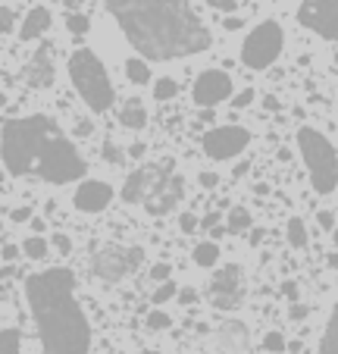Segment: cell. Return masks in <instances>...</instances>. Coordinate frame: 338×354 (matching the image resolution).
Wrapping results in <instances>:
<instances>
[{"mask_svg":"<svg viewBox=\"0 0 338 354\" xmlns=\"http://www.w3.org/2000/svg\"><path fill=\"white\" fill-rule=\"evenodd\" d=\"M106 10L147 60H179L210 47V28L188 0H106Z\"/></svg>","mask_w":338,"mask_h":354,"instance_id":"6da1fadb","label":"cell"},{"mask_svg":"<svg viewBox=\"0 0 338 354\" xmlns=\"http://www.w3.org/2000/svg\"><path fill=\"white\" fill-rule=\"evenodd\" d=\"M26 298L38 326L44 354H88L91 323L75 301V276L66 267H50L26 279Z\"/></svg>","mask_w":338,"mask_h":354,"instance_id":"7a4b0ae2","label":"cell"},{"mask_svg":"<svg viewBox=\"0 0 338 354\" xmlns=\"http://www.w3.org/2000/svg\"><path fill=\"white\" fill-rule=\"evenodd\" d=\"M60 132L50 116H22L3 122V167L10 176H35L47 141Z\"/></svg>","mask_w":338,"mask_h":354,"instance_id":"3957f363","label":"cell"},{"mask_svg":"<svg viewBox=\"0 0 338 354\" xmlns=\"http://www.w3.org/2000/svg\"><path fill=\"white\" fill-rule=\"evenodd\" d=\"M69 79L79 97L85 100L91 113H106L113 104V82L106 75V66L91 47H79L69 57Z\"/></svg>","mask_w":338,"mask_h":354,"instance_id":"277c9868","label":"cell"},{"mask_svg":"<svg viewBox=\"0 0 338 354\" xmlns=\"http://www.w3.org/2000/svg\"><path fill=\"white\" fill-rule=\"evenodd\" d=\"M298 151L304 157V167L310 173V185L317 194H332L338 188V154L335 145L323 132L310 126L298 129Z\"/></svg>","mask_w":338,"mask_h":354,"instance_id":"5b68a950","label":"cell"},{"mask_svg":"<svg viewBox=\"0 0 338 354\" xmlns=\"http://www.w3.org/2000/svg\"><path fill=\"white\" fill-rule=\"evenodd\" d=\"M85 169L88 167H85V160H82V154L75 151V145L63 132H57L50 141H47L35 176H41V179L50 182V185H66V182L82 179Z\"/></svg>","mask_w":338,"mask_h":354,"instance_id":"8992f818","label":"cell"},{"mask_svg":"<svg viewBox=\"0 0 338 354\" xmlns=\"http://www.w3.org/2000/svg\"><path fill=\"white\" fill-rule=\"evenodd\" d=\"M282 47H285V32H282V26L266 19V22H260L257 28L247 32L245 44H241V63H245L247 69H270L272 63L279 60Z\"/></svg>","mask_w":338,"mask_h":354,"instance_id":"52a82bcc","label":"cell"},{"mask_svg":"<svg viewBox=\"0 0 338 354\" xmlns=\"http://www.w3.org/2000/svg\"><path fill=\"white\" fill-rule=\"evenodd\" d=\"M144 261V251L141 248H126V245H104L97 254L91 257V270L97 279L106 282H120L126 276H132L135 270Z\"/></svg>","mask_w":338,"mask_h":354,"instance_id":"ba28073f","label":"cell"},{"mask_svg":"<svg viewBox=\"0 0 338 354\" xmlns=\"http://www.w3.org/2000/svg\"><path fill=\"white\" fill-rule=\"evenodd\" d=\"M169 176H173V160L147 163V167L135 169V173H129L126 185H122V201H129V204H147L169 182Z\"/></svg>","mask_w":338,"mask_h":354,"instance_id":"9c48e42d","label":"cell"},{"mask_svg":"<svg viewBox=\"0 0 338 354\" xmlns=\"http://www.w3.org/2000/svg\"><path fill=\"white\" fill-rule=\"evenodd\" d=\"M247 145H251V132L241 126H216L200 138V147L210 160H232Z\"/></svg>","mask_w":338,"mask_h":354,"instance_id":"30bf717a","label":"cell"},{"mask_svg":"<svg viewBox=\"0 0 338 354\" xmlns=\"http://www.w3.org/2000/svg\"><path fill=\"white\" fill-rule=\"evenodd\" d=\"M298 19L313 35L338 44V0H301Z\"/></svg>","mask_w":338,"mask_h":354,"instance_id":"8fae6325","label":"cell"},{"mask_svg":"<svg viewBox=\"0 0 338 354\" xmlns=\"http://www.w3.org/2000/svg\"><path fill=\"white\" fill-rule=\"evenodd\" d=\"M191 97H194V104H200V107H216L223 100L235 97L232 75L223 73V69H204L191 85Z\"/></svg>","mask_w":338,"mask_h":354,"instance_id":"7c38bea8","label":"cell"},{"mask_svg":"<svg viewBox=\"0 0 338 354\" xmlns=\"http://www.w3.org/2000/svg\"><path fill=\"white\" fill-rule=\"evenodd\" d=\"M245 298V286H241V267L229 263V267L216 270V276L210 279V301L219 310H235Z\"/></svg>","mask_w":338,"mask_h":354,"instance_id":"4fadbf2b","label":"cell"},{"mask_svg":"<svg viewBox=\"0 0 338 354\" xmlns=\"http://www.w3.org/2000/svg\"><path fill=\"white\" fill-rule=\"evenodd\" d=\"M110 201H113V185H106L100 179H85L73 194L75 210H82V214H100V210L110 207Z\"/></svg>","mask_w":338,"mask_h":354,"instance_id":"5bb4252c","label":"cell"},{"mask_svg":"<svg viewBox=\"0 0 338 354\" xmlns=\"http://www.w3.org/2000/svg\"><path fill=\"white\" fill-rule=\"evenodd\" d=\"M213 345L225 354H247V348H251V333H247L245 323L225 320L223 326H216V333H213Z\"/></svg>","mask_w":338,"mask_h":354,"instance_id":"9a60e30c","label":"cell"},{"mask_svg":"<svg viewBox=\"0 0 338 354\" xmlns=\"http://www.w3.org/2000/svg\"><path fill=\"white\" fill-rule=\"evenodd\" d=\"M182 198H185V179H182V176H169V182L147 201L144 210L151 216H166L169 210H176V204H179Z\"/></svg>","mask_w":338,"mask_h":354,"instance_id":"2e32d148","label":"cell"},{"mask_svg":"<svg viewBox=\"0 0 338 354\" xmlns=\"http://www.w3.org/2000/svg\"><path fill=\"white\" fill-rule=\"evenodd\" d=\"M22 79H26L32 88H50L53 85V60H50V54H47V50H38V54L26 63Z\"/></svg>","mask_w":338,"mask_h":354,"instance_id":"e0dca14e","label":"cell"},{"mask_svg":"<svg viewBox=\"0 0 338 354\" xmlns=\"http://www.w3.org/2000/svg\"><path fill=\"white\" fill-rule=\"evenodd\" d=\"M53 26V16L47 7H32L22 19V28H19V38L22 41H38L47 35V28Z\"/></svg>","mask_w":338,"mask_h":354,"instance_id":"ac0fdd59","label":"cell"},{"mask_svg":"<svg viewBox=\"0 0 338 354\" xmlns=\"http://www.w3.org/2000/svg\"><path fill=\"white\" fill-rule=\"evenodd\" d=\"M120 122L126 129H144L147 122V107L141 104V97H129L120 107Z\"/></svg>","mask_w":338,"mask_h":354,"instance_id":"d6986e66","label":"cell"},{"mask_svg":"<svg viewBox=\"0 0 338 354\" xmlns=\"http://www.w3.org/2000/svg\"><path fill=\"white\" fill-rule=\"evenodd\" d=\"M225 229H229V232H247V229H254V216H251V210L247 207H232L229 210V216H225Z\"/></svg>","mask_w":338,"mask_h":354,"instance_id":"ffe728a7","label":"cell"},{"mask_svg":"<svg viewBox=\"0 0 338 354\" xmlns=\"http://www.w3.org/2000/svg\"><path fill=\"white\" fill-rule=\"evenodd\" d=\"M319 354H338V304L332 308L329 323H326V333H323V345H319Z\"/></svg>","mask_w":338,"mask_h":354,"instance_id":"44dd1931","label":"cell"},{"mask_svg":"<svg viewBox=\"0 0 338 354\" xmlns=\"http://www.w3.org/2000/svg\"><path fill=\"white\" fill-rule=\"evenodd\" d=\"M194 263H198V267H204V270L216 267V263H219V245H216V241H200V245L194 248Z\"/></svg>","mask_w":338,"mask_h":354,"instance_id":"7402d4cb","label":"cell"},{"mask_svg":"<svg viewBox=\"0 0 338 354\" xmlns=\"http://www.w3.org/2000/svg\"><path fill=\"white\" fill-rule=\"evenodd\" d=\"M126 75L132 85H147L151 82V66H147L141 57H129L126 60Z\"/></svg>","mask_w":338,"mask_h":354,"instance_id":"603a6c76","label":"cell"},{"mask_svg":"<svg viewBox=\"0 0 338 354\" xmlns=\"http://www.w3.org/2000/svg\"><path fill=\"white\" fill-rule=\"evenodd\" d=\"M47 251H50V241L41 239V235H28V239L22 241V254H26L28 261H44Z\"/></svg>","mask_w":338,"mask_h":354,"instance_id":"cb8c5ba5","label":"cell"},{"mask_svg":"<svg viewBox=\"0 0 338 354\" xmlns=\"http://www.w3.org/2000/svg\"><path fill=\"white\" fill-rule=\"evenodd\" d=\"M285 239L292 241V248H307V226L301 216H292L285 226Z\"/></svg>","mask_w":338,"mask_h":354,"instance_id":"d4e9b609","label":"cell"},{"mask_svg":"<svg viewBox=\"0 0 338 354\" xmlns=\"http://www.w3.org/2000/svg\"><path fill=\"white\" fill-rule=\"evenodd\" d=\"M19 348H22L19 329L3 326V333H0V354H19Z\"/></svg>","mask_w":338,"mask_h":354,"instance_id":"484cf974","label":"cell"},{"mask_svg":"<svg viewBox=\"0 0 338 354\" xmlns=\"http://www.w3.org/2000/svg\"><path fill=\"white\" fill-rule=\"evenodd\" d=\"M176 94H179V82H176V79L163 75V79L153 82V97H157V100H173Z\"/></svg>","mask_w":338,"mask_h":354,"instance_id":"4316f807","label":"cell"},{"mask_svg":"<svg viewBox=\"0 0 338 354\" xmlns=\"http://www.w3.org/2000/svg\"><path fill=\"white\" fill-rule=\"evenodd\" d=\"M173 298H179V286H176V279H169V282H160L151 301L153 304H166V301H173Z\"/></svg>","mask_w":338,"mask_h":354,"instance_id":"83f0119b","label":"cell"},{"mask_svg":"<svg viewBox=\"0 0 338 354\" xmlns=\"http://www.w3.org/2000/svg\"><path fill=\"white\" fill-rule=\"evenodd\" d=\"M263 348H266L270 354H282V351L288 348V342H285V335L279 333V329H270V333L263 335Z\"/></svg>","mask_w":338,"mask_h":354,"instance_id":"f1b7e54d","label":"cell"},{"mask_svg":"<svg viewBox=\"0 0 338 354\" xmlns=\"http://www.w3.org/2000/svg\"><path fill=\"white\" fill-rule=\"evenodd\" d=\"M173 326V320H169V314H166V310H151V314H147V329H151V333H163V329H169Z\"/></svg>","mask_w":338,"mask_h":354,"instance_id":"f546056e","label":"cell"},{"mask_svg":"<svg viewBox=\"0 0 338 354\" xmlns=\"http://www.w3.org/2000/svg\"><path fill=\"white\" fill-rule=\"evenodd\" d=\"M66 28H69L73 35H85L88 28H91V22H88V16L73 13V16H66Z\"/></svg>","mask_w":338,"mask_h":354,"instance_id":"4dcf8cb0","label":"cell"},{"mask_svg":"<svg viewBox=\"0 0 338 354\" xmlns=\"http://www.w3.org/2000/svg\"><path fill=\"white\" fill-rule=\"evenodd\" d=\"M198 226H200V220H198V216H194V214H188V210L179 216V229H182V232H185V235L198 232Z\"/></svg>","mask_w":338,"mask_h":354,"instance_id":"1f68e13d","label":"cell"},{"mask_svg":"<svg viewBox=\"0 0 338 354\" xmlns=\"http://www.w3.org/2000/svg\"><path fill=\"white\" fill-rule=\"evenodd\" d=\"M254 97H257V91H254V88H241V91H238V94H235V97H232V107H235V110L247 107V104H251Z\"/></svg>","mask_w":338,"mask_h":354,"instance_id":"d6a6232c","label":"cell"},{"mask_svg":"<svg viewBox=\"0 0 338 354\" xmlns=\"http://www.w3.org/2000/svg\"><path fill=\"white\" fill-rule=\"evenodd\" d=\"M104 160L106 163H122V160H126V154H122V151L113 145V141H106V145H104Z\"/></svg>","mask_w":338,"mask_h":354,"instance_id":"836d02e7","label":"cell"},{"mask_svg":"<svg viewBox=\"0 0 338 354\" xmlns=\"http://www.w3.org/2000/svg\"><path fill=\"white\" fill-rule=\"evenodd\" d=\"M210 10H219V13H235L238 10V3L235 0H204Z\"/></svg>","mask_w":338,"mask_h":354,"instance_id":"e575fe53","label":"cell"},{"mask_svg":"<svg viewBox=\"0 0 338 354\" xmlns=\"http://www.w3.org/2000/svg\"><path fill=\"white\" fill-rule=\"evenodd\" d=\"M169 276H173L169 263H153V267H151V279H157V282H169Z\"/></svg>","mask_w":338,"mask_h":354,"instance_id":"d590c367","label":"cell"},{"mask_svg":"<svg viewBox=\"0 0 338 354\" xmlns=\"http://www.w3.org/2000/svg\"><path fill=\"white\" fill-rule=\"evenodd\" d=\"M50 245L57 248L60 254H69V251H73V241H69V235H63V232H57V235H53V241H50Z\"/></svg>","mask_w":338,"mask_h":354,"instance_id":"8d00e7d4","label":"cell"},{"mask_svg":"<svg viewBox=\"0 0 338 354\" xmlns=\"http://www.w3.org/2000/svg\"><path fill=\"white\" fill-rule=\"evenodd\" d=\"M317 223L323 229H332V232H335V214H332V210H317Z\"/></svg>","mask_w":338,"mask_h":354,"instance_id":"74e56055","label":"cell"},{"mask_svg":"<svg viewBox=\"0 0 338 354\" xmlns=\"http://www.w3.org/2000/svg\"><path fill=\"white\" fill-rule=\"evenodd\" d=\"M10 220H13V223H32V207H28V204L16 207L13 214H10Z\"/></svg>","mask_w":338,"mask_h":354,"instance_id":"f35d334b","label":"cell"},{"mask_svg":"<svg viewBox=\"0 0 338 354\" xmlns=\"http://www.w3.org/2000/svg\"><path fill=\"white\" fill-rule=\"evenodd\" d=\"M179 304H185V308L198 304V292L194 288H179Z\"/></svg>","mask_w":338,"mask_h":354,"instance_id":"ab89813d","label":"cell"},{"mask_svg":"<svg viewBox=\"0 0 338 354\" xmlns=\"http://www.w3.org/2000/svg\"><path fill=\"white\" fill-rule=\"evenodd\" d=\"M307 314H310V308H307V304H298V301L288 308V317H292V320H304Z\"/></svg>","mask_w":338,"mask_h":354,"instance_id":"60d3db41","label":"cell"},{"mask_svg":"<svg viewBox=\"0 0 338 354\" xmlns=\"http://www.w3.org/2000/svg\"><path fill=\"white\" fill-rule=\"evenodd\" d=\"M0 22H3V28H0V32H3V35H10V32H13V10H10V7H3V13H0Z\"/></svg>","mask_w":338,"mask_h":354,"instance_id":"b9f144b4","label":"cell"},{"mask_svg":"<svg viewBox=\"0 0 338 354\" xmlns=\"http://www.w3.org/2000/svg\"><path fill=\"white\" fill-rule=\"evenodd\" d=\"M282 295H285V298H292V304H294V301H298V282H292V279L282 282Z\"/></svg>","mask_w":338,"mask_h":354,"instance_id":"7bdbcfd3","label":"cell"},{"mask_svg":"<svg viewBox=\"0 0 338 354\" xmlns=\"http://www.w3.org/2000/svg\"><path fill=\"white\" fill-rule=\"evenodd\" d=\"M198 182H200V188H216L219 176H216V173H200V176H198Z\"/></svg>","mask_w":338,"mask_h":354,"instance_id":"ee69618b","label":"cell"},{"mask_svg":"<svg viewBox=\"0 0 338 354\" xmlns=\"http://www.w3.org/2000/svg\"><path fill=\"white\" fill-rule=\"evenodd\" d=\"M91 132H94V126H91L88 120H79V122H75V135H79V138H88Z\"/></svg>","mask_w":338,"mask_h":354,"instance_id":"f6af8a7d","label":"cell"},{"mask_svg":"<svg viewBox=\"0 0 338 354\" xmlns=\"http://www.w3.org/2000/svg\"><path fill=\"white\" fill-rule=\"evenodd\" d=\"M223 28H225V32H241V28H245V22L235 19V16H229V19L223 22Z\"/></svg>","mask_w":338,"mask_h":354,"instance_id":"bcb514c9","label":"cell"},{"mask_svg":"<svg viewBox=\"0 0 338 354\" xmlns=\"http://www.w3.org/2000/svg\"><path fill=\"white\" fill-rule=\"evenodd\" d=\"M200 226L207 229V232H213V229L219 226V216L216 214H210V216H204V220H200Z\"/></svg>","mask_w":338,"mask_h":354,"instance_id":"7dc6e473","label":"cell"},{"mask_svg":"<svg viewBox=\"0 0 338 354\" xmlns=\"http://www.w3.org/2000/svg\"><path fill=\"white\" fill-rule=\"evenodd\" d=\"M16 254H19V248H16V245H3V261H7V263H13Z\"/></svg>","mask_w":338,"mask_h":354,"instance_id":"c3c4849f","label":"cell"},{"mask_svg":"<svg viewBox=\"0 0 338 354\" xmlns=\"http://www.w3.org/2000/svg\"><path fill=\"white\" fill-rule=\"evenodd\" d=\"M263 107H266V110H279V107H282V104H279V97H276V94H266V97H263Z\"/></svg>","mask_w":338,"mask_h":354,"instance_id":"681fc988","label":"cell"},{"mask_svg":"<svg viewBox=\"0 0 338 354\" xmlns=\"http://www.w3.org/2000/svg\"><path fill=\"white\" fill-rule=\"evenodd\" d=\"M260 241H263V229H251V245L257 248Z\"/></svg>","mask_w":338,"mask_h":354,"instance_id":"f907efd6","label":"cell"},{"mask_svg":"<svg viewBox=\"0 0 338 354\" xmlns=\"http://www.w3.org/2000/svg\"><path fill=\"white\" fill-rule=\"evenodd\" d=\"M247 169H251V163H247V160H241V163H238V167H235V176H238V179H241V176H245V173H247Z\"/></svg>","mask_w":338,"mask_h":354,"instance_id":"816d5d0a","label":"cell"},{"mask_svg":"<svg viewBox=\"0 0 338 354\" xmlns=\"http://www.w3.org/2000/svg\"><path fill=\"white\" fill-rule=\"evenodd\" d=\"M144 154V145H132V151H129V157H141Z\"/></svg>","mask_w":338,"mask_h":354,"instance_id":"f5cc1de1","label":"cell"},{"mask_svg":"<svg viewBox=\"0 0 338 354\" xmlns=\"http://www.w3.org/2000/svg\"><path fill=\"white\" fill-rule=\"evenodd\" d=\"M63 3H66V7H69V10H79V7H82V3H85V0H63Z\"/></svg>","mask_w":338,"mask_h":354,"instance_id":"db71d44e","label":"cell"},{"mask_svg":"<svg viewBox=\"0 0 338 354\" xmlns=\"http://www.w3.org/2000/svg\"><path fill=\"white\" fill-rule=\"evenodd\" d=\"M326 263H329L332 270H338V254H329V257H326Z\"/></svg>","mask_w":338,"mask_h":354,"instance_id":"11a10c76","label":"cell"},{"mask_svg":"<svg viewBox=\"0 0 338 354\" xmlns=\"http://www.w3.org/2000/svg\"><path fill=\"white\" fill-rule=\"evenodd\" d=\"M332 241H335V248H338V226H335V232H332Z\"/></svg>","mask_w":338,"mask_h":354,"instance_id":"9f6ffc18","label":"cell"},{"mask_svg":"<svg viewBox=\"0 0 338 354\" xmlns=\"http://www.w3.org/2000/svg\"><path fill=\"white\" fill-rule=\"evenodd\" d=\"M141 354H160V351H153V348H144V351H141Z\"/></svg>","mask_w":338,"mask_h":354,"instance_id":"6f0895ef","label":"cell"}]
</instances>
